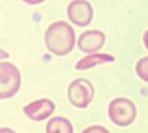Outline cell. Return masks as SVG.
Listing matches in <instances>:
<instances>
[{
  "mask_svg": "<svg viewBox=\"0 0 148 133\" xmlns=\"http://www.w3.org/2000/svg\"><path fill=\"white\" fill-rule=\"evenodd\" d=\"M68 98L71 104L80 109L86 108L94 98V88L86 79H76L69 85Z\"/></svg>",
  "mask_w": 148,
  "mask_h": 133,
  "instance_id": "277c9868",
  "label": "cell"
},
{
  "mask_svg": "<svg viewBox=\"0 0 148 133\" xmlns=\"http://www.w3.org/2000/svg\"><path fill=\"white\" fill-rule=\"evenodd\" d=\"M44 43L51 53L56 56H66L74 48L75 32L68 22H53L45 31Z\"/></svg>",
  "mask_w": 148,
  "mask_h": 133,
  "instance_id": "6da1fadb",
  "label": "cell"
},
{
  "mask_svg": "<svg viewBox=\"0 0 148 133\" xmlns=\"http://www.w3.org/2000/svg\"><path fill=\"white\" fill-rule=\"evenodd\" d=\"M68 17L74 25L85 27L93 19V8L85 0H74L68 7Z\"/></svg>",
  "mask_w": 148,
  "mask_h": 133,
  "instance_id": "5b68a950",
  "label": "cell"
},
{
  "mask_svg": "<svg viewBox=\"0 0 148 133\" xmlns=\"http://www.w3.org/2000/svg\"><path fill=\"white\" fill-rule=\"evenodd\" d=\"M45 133H73V125L65 118L54 116L47 123Z\"/></svg>",
  "mask_w": 148,
  "mask_h": 133,
  "instance_id": "9c48e42d",
  "label": "cell"
},
{
  "mask_svg": "<svg viewBox=\"0 0 148 133\" xmlns=\"http://www.w3.org/2000/svg\"><path fill=\"white\" fill-rule=\"evenodd\" d=\"M25 3H27V5H39V3H42V2H44L45 0H22Z\"/></svg>",
  "mask_w": 148,
  "mask_h": 133,
  "instance_id": "7c38bea8",
  "label": "cell"
},
{
  "mask_svg": "<svg viewBox=\"0 0 148 133\" xmlns=\"http://www.w3.org/2000/svg\"><path fill=\"white\" fill-rule=\"evenodd\" d=\"M56 104L49 99H40L27 104L23 108V113L33 121H43L51 116L54 112Z\"/></svg>",
  "mask_w": 148,
  "mask_h": 133,
  "instance_id": "8992f818",
  "label": "cell"
},
{
  "mask_svg": "<svg viewBox=\"0 0 148 133\" xmlns=\"http://www.w3.org/2000/svg\"><path fill=\"white\" fill-rule=\"evenodd\" d=\"M20 87L21 74L18 68L10 62H0V100L14 96Z\"/></svg>",
  "mask_w": 148,
  "mask_h": 133,
  "instance_id": "7a4b0ae2",
  "label": "cell"
},
{
  "mask_svg": "<svg viewBox=\"0 0 148 133\" xmlns=\"http://www.w3.org/2000/svg\"><path fill=\"white\" fill-rule=\"evenodd\" d=\"M0 133H17L12 129H9V127H0Z\"/></svg>",
  "mask_w": 148,
  "mask_h": 133,
  "instance_id": "5bb4252c",
  "label": "cell"
},
{
  "mask_svg": "<svg viewBox=\"0 0 148 133\" xmlns=\"http://www.w3.org/2000/svg\"><path fill=\"white\" fill-rule=\"evenodd\" d=\"M105 43V34L99 30H88L83 32L79 38L77 45L81 51L94 53L99 51Z\"/></svg>",
  "mask_w": 148,
  "mask_h": 133,
  "instance_id": "52a82bcc",
  "label": "cell"
},
{
  "mask_svg": "<svg viewBox=\"0 0 148 133\" xmlns=\"http://www.w3.org/2000/svg\"><path fill=\"white\" fill-rule=\"evenodd\" d=\"M144 43H145V47L148 49V30L144 34Z\"/></svg>",
  "mask_w": 148,
  "mask_h": 133,
  "instance_id": "9a60e30c",
  "label": "cell"
},
{
  "mask_svg": "<svg viewBox=\"0 0 148 133\" xmlns=\"http://www.w3.org/2000/svg\"><path fill=\"white\" fill-rule=\"evenodd\" d=\"M9 57H10V54H9L7 51H5L3 49L0 48V60H1V59H7V58H9Z\"/></svg>",
  "mask_w": 148,
  "mask_h": 133,
  "instance_id": "4fadbf2b",
  "label": "cell"
},
{
  "mask_svg": "<svg viewBox=\"0 0 148 133\" xmlns=\"http://www.w3.org/2000/svg\"><path fill=\"white\" fill-rule=\"evenodd\" d=\"M136 72L138 76L148 82V57L142 58L136 64Z\"/></svg>",
  "mask_w": 148,
  "mask_h": 133,
  "instance_id": "30bf717a",
  "label": "cell"
},
{
  "mask_svg": "<svg viewBox=\"0 0 148 133\" xmlns=\"http://www.w3.org/2000/svg\"><path fill=\"white\" fill-rule=\"evenodd\" d=\"M115 60V58L110 54H105V53H94L91 56L84 57L77 61V63L75 64V69L76 70H87L90 68H93L97 64L106 63V62H113Z\"/></svg>",
  "mask_w": 148,
  "mask_h": 133,
  "instance_id": "ba28073f",
  "label": "cell"
},
{
  "mask_svg": "<svg viewBox=\"0 0 148 133\" xmlns=\"http://www.w3.org/2000/svg\"><path fill=\"white\" fill-rule=\"evenodd\" d=\"M136 107L126 98L114 99L108 105V115L116 125L127 127L136 119Z\"/></svg>",
  "mask_w": 148,
  "mask_h": 133,
  "instance_id": "3957f363",
  "label": "cell"
},
{
  "mask_svg": "<svg viewBox=\"0 0 148 133\" xmlns=\"http://www.w3.org/2000/svg\"><path fill=\"white\" fill-rule=\"evenodd\" d=\"M82 133H110L105 127L99 125H92V127L85 129Z\"/></svg>",
  "mask_w": 148,
  "mask_h": 133,
  "instance_id": "8fae6325",
  "label": "cell"
}]
</instances>
